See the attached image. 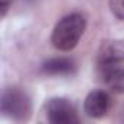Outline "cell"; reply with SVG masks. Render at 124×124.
<instances>
[{
  "label": "cell",
  "instance_id": "cell-8",
  "mask_svg": "<svg viewBox=\"0 0 124 124\" xmlns=\"http://www.w3.org/2000/svg\"><path fill=\"white\" fill-rule=\"evenodd\" d=\"M109 9L117 19L124 21V0H109Z\"/></svg>",
  "mask_w": 124,
  "mask_h": 124
},
{
  "label": "cell",
  "instance_id": "cell-5",
  "mask_svg": "<svg viewBox=\"0 0 124 124\" xmlns=\"http://www.w3.org/2000/svg\"><path fill=\"white\" fill-rule=\"evenodd\" d=\"M109 107H111L109 95L105 91H101V89L89 92L88 96L85 98V104H83V109H85L86 115L91 117V118L104 117L108 112Z\"/></svg>",
  "mask_w": 124,
  "mask_h": 124
},
{
  "label": "cell",
  "instance_id": "cell-1",
  "mask_svg": "<svg viewBox=\"0 0 124 124\" xmlns=\"http://www.w3.org/2000/svg\"><path fill=\"white\" fill-rule=\"evenodd\" d=\"M86 29V19L80 13H70L61 18L53 29L51 42L60 51H70L80 41Z\"/></svg>",
  "mask_w": 124,
  "mask_h": 124
},
{
  "label": "cell",
  "instance_id": "cell-7",
  "mask_svg": "<svg viewBox=\"0 0 124 124\" xmlns=\"http://www.w3.org/2000/svg\"><path fill=\"white\" fill-rule=\"evenodd\" d=\"M101 75L104 78V82L112 92L124 93V67H109L101 70Z\"/></svg>",
  "mask_w": 124,
  "mask_h": 124
},
{
  "label": "cell",
  "instance_id": "cell-3",
  "mask_svg": "<svg viewBox=\"0 0 124 124\" xmlns=\"http://www.w3.org/2000/svg\"><path fill=\"white\" fill-rule=\"evenodd\" d=\"M45 114L53 124H76L79 123L75 105L66 98H53L45 105Z\"/></svg>",
  "mask_w": 124,
  "mask_h": 124
},
{
  "label": "cell",
  "instance_id": "cell-9",
  "mask_svg": "<svg viewBox=\"0 0 124 124\" xmlns=\"http://www.w3.org/2000/svg\"><path fill=\"white\" fill-rule=\"evenodd\" d=\"M12 2H13V0H0V15H2V18L6 16V13H8L9 8L12 5Z\"/></svg>",
  "mask_w": 124,
  "mask_h": 124
},
{
  "label": "cell",
  "instance_id": "cell-2",
  "mask_svg": "<svg viewBox=\"0 0 124 124\" xmlns=\"http://www.w3.org/2000/svg\"><path fill=\"white\" fill-rule=\"evenodd\" d=\"M0 108L6 117L13 120H26L31 114V101L23 91L9 88L2 95Z\"/></svg>",
  "mask_w": 124,
  "mask_h": 124
},
{
  "label": "cell",
  "instance_id": "cell-4",
  "mask_svg": "<svg viewBox=\"0 0 124 124\" xmlns=\"http://www.w3.org/2000/svg\"><path fill=\"white\" fill-rule=\"evenodd\" d=\"M98 67L99 70H105L109 67H115L124 61V39H112L102 44L98 51Z\"/></svg>",
  "mask_w": 124,
  "mask_h": 124
},
{
  "label": "cell",
  "instance_id": "cell-6",
  "mask_svg": "<svg viewBox=\"0 0 124 124\" xmlns=\"http://www.w3.org/2000/svg\"><path fill=\"white\" fill-rule=\"evenodd\" d=\"M41 70L47 75H70L75 70V63L73 60L66 58V57H55L50 58L42 64Z\"/></svg>",
  "mask_w": 124,
  "mask_h": 124
}]
</instances>
